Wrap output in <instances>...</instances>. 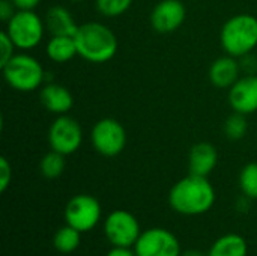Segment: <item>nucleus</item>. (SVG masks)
I'll use <instances>...</instances> for the list:
<instances>
[{"mask_svg":"<svg viewBox=\"0 0 257 256\" xmlns=\"http://www.w3.org/2000/svg\"><path fill=\"white\" fill-rule=\"evenodd\" d=\"M169 204L182 216H200L214 207L215 190L208 177L190 174L172 187Z\"/></svg>","mask_w":257,"mask_h":256,"instance_id":"f257e3e1","label":"nucleus"},{"mask_svg":"<svg viewBox=\"0 0 257 256\" xmlns=\"http://www.w3.org/2000/svg\"><path fill=\"white\" fill-rule=\"evenodd\" d=\"M74 39L78 56L90 63L99 65L110 62L119 48V41L114 32L99 21H86L78 24Z\"/></svg>","mask_w":257,"mask_h":256,"instance_id":"f03ea898","label":"nucleus"},{"mask_svg":"<svg viewBox=\"0 0 257 256\" xmlns=\"http://www.w3.org/2000/svg\"><path fill=\"white\" fill-rule=\"evenodd\" d=\"M220 44L224 54L241 59L257 47V18L251 14H236L221 27Z\"/></svg>","mask_w":257,"mask_h":256,"instance_id":"7ed1b4c3","label":"nucleus"},{"mask_svg":"<svg viewBox=\"0 0 257 256\" xmlns=\"http://www.w3.org/2000/svg\"><path fill=\"white\" fill-rule=\"evenodd\" d=\"M3 78L8 86L17 92H35L45 84L47 71L42 63L32 54L23 51L2 66Z\"/></svg>","mask_w":257,"mask_h":256,"instance_id":"20e7f679","label":"nucleus"},{"mask_svg":"<svg viewBox=\"0 0 257 256\" xmlns=\"http://www.w3.org/2000/svg\"><path fill=\"white\" fill-rule=\"evenodd\" d=\"M5 24V32L15 44L17 50L21 51H30L41 45L47 32L44 18L35 11L18 9Z\"/></svg>","mask_w":257,"mask_h":256,"instance_id":"39448f33","label":"nucleus"},{"mask_svg":"<svg viewBox=\"0 0 257 256\" xmlns=\"http://www.w3.org/2000/svg\"><path fill=\"white\" fill-rule=\"evenodd\" d=\"M92 148L105 158L117 157L126 146V130L114 118H102L96 121L90 130Z\"/></svg>","mask_w":257,"mask_h":256,"instance_id":"423d86ee","label":"nucleus"},{"mask_svg":"<svg viewBox=\"0 0 257 256\" xmlns=\"http://www.w3.org/2000/svg\"><path fill=\"white\" fill-rule=\"evenodd\" d=\"M48 145L53 151L62 155L75 154L83 143V128L80 122L68 115L56 116L48 128Z\"/></svg>","mask_w":257,"mask_h":256,"instance_id":"0eeeda50","label":"nucleus"},{"mask_svg":"<svg viewBox=\"0 0 257 256\" xmlns=\"http://www.w3.org/2000/svg\"><path fill=\"white\" fill-rule=\"evenodd\" d=\"M99 201L92 195H75L65 208V222L80 232L92 231L101 220Z\"/></svg>","mask_w":257,"mask_h":256,"instance_id":"6e6552de","label":"nucleus"},{"mask_svg":"<svg viewBox=\"0 0 257 256\" xmlns=\"http://www.w3.org/2000/svg\"><path fill=\"white\" fill-rule=\"evenodd\" d=\"M107 240L117 247H134L142 231L139 220L125 210H114L104 222Z\"/></svg>","mask_w":257,"mask_h":256,"instance_id":"1a4fd4ad","label":"nucleus"},{"mask_svg":"<svg viewBox=\"0 0 257 256\" xmlns=\"http://www.w3.org/2000/svg\"><path fill=\"white\" fill-rule=\"evenodd\" d=\"M137 256H181V243L175 234L163 228H151L140 234L134 244Z\"/></svg>","mask_w":257,"mask_h":256,"instance_id":"9d476101","label":"nucleus"},{"mask_svg":"<svg viewBox=\"0 0 257 256\" xmlns=\"http://www.w3.org/2000/svg\"><path fill=\"white\" fill-rule=\"evenodd\" d=\"M187 18V8L181 0H160L151 11V26L158 33L176 32Z\"/></svg>","mask_w":257,"mask_h":256,"instance_id":"9b49d317","label":"nucleus"},{"mask_svg":"<svg viewBox=\"0 0 257 256\" xmlns=\"http://www.w3.org/2000/svg\"><path fill=\"white\" fill-rule=\"evenodd\" d=\"M229 91V106L241 115L257 112V74H244Z\"/></svg>","mask_w":257,"mask_h":256,"instance_id":"f8f14e48","label":"nucleus"},{"mask_svg":"<svg viewBox=\"0 0 257 256\" xmlns=\"http://www.w3.org/2000/svg\"><path fill=\"white\" fill-rule=\"evenodd\" d=\"M39 101L45 110L56 116L68 115L74 107L72 92L56 81H48L39 89Z\"/></svg>","mask_w":257,"mask_h":256,"instance_id":"ddd939ff","label":"nucleus"},{"mask_svg":"<svg viewBox=\"0 0 257 256\" xmlns=\"http://www.w3.org/2000/svg\"><path fill=\"white\" fill-rule=\"evenodd\" d=\"M241 74L239 59L224 54L212 62L209 68V81L217 89H230L239 80Z\"/></svg>","mask_w":257,"mask_h":256,"instance_id":"4468645a","label":"nucleus"},{"mask_svg":"<svg viewBox=\"0 0 257 256\" xmlns=\"http://www.w3.org/2000/svg\"><path fill=\"white\" fill-rule=\"evenodd\" d=\"M218 163L217 148L209 142H199L188 152V170L193 175L208 177Z\"/></svg>","mask_w":257,"mask_h":256,"instance_id":"2eb2a0df","label":"nucleus"},{"mask_svg":"<svg viewBox=\"0 0 257 256\" xmlns=\"http://www.w3.org/2000/svg\"><path fill=\"white\" fill-rule=\"evenodd\" d=\"M44 21H45V27L50 36L53 35L74 36L78 29V24L75 18L72 17L71 11L62 5L50 6L44 15Z\"/></svg>","mask_w":257,"mask_h":256,"instance_id":"dca6fc26","label":"nucleus"},{"mask_svg":"<svg viewBox=\"0 0 257 256\" xmlns=\"http://www.w3.org/2000/svg\"><path fill=\"white\" fill-rule=\"evenodd\" d=\"M45 54L54 63H66L72 60L77 53V45L74 36L68 35H53L45 44Z\"/></svg>","mask_w":257,"mask_h":256,"instance_id":"f3484780","label":"nucleus"},{"mask_svg":"<svg viewBox=\"0 0 257 256\" xmlns=\"http://www.w3.org/2000/svg\"><path fill=\"white\" fill-rule=\"evenodd\" d=\"M247 243L238 234H226L214 241L208 256H247Z\"/></svg>","mask_w":257,"mask_h":256,"instance_id":"a211bd4d","label":"nucleus"},{"mask_svg":"<svg viewBox=\"0 0 257 256\" xmlns=\"http://www.w3.org/2000/svg\"><path fill=\"white\" fill-rule=\"evenodd\" d=\"M66 161H65V155H62L60 152L56 151H50L47 154L42 155L41 161H39V170L41 175L47 180H56L59 178L63 170H65Z\"/></svg>","mask_w":257,"mask_h":256,"instance_id":"6ab92c4d","label":"nucleus"},{"mask_svg":"<svg viewBox=\"0 0 257 256\" xmlns=\"http://www.w3.org/2000/svg\"><path fill=\"white\" fill-rule=\"evenodd\" d=\"M80 234H81L80 231L74 229L69 225L60 228L56 232L54 240H53L56 250H59L60 253H72L74 250H77V247L80 246V241H81Z\"/></svg>","mask_w":257,"mask_h":256,"instance_id":"aec40b11","label":"nucleus"},{"mask_svg":"<svg viewBox=\"0 0 257 256\" xmlns=\"http://www.w3.org/2000/svg\"><path fill=\"white\" fill-rule=\"evenodd\" d=\"M247 130H248V122H247L245 115L233 112L224 121L223 131H224V136L229 140H241V139H244L245 134H247Z\"/></svg>","mask_w":257,"mask_h":256,"instance_id":"412c9836","label":"nucleus"},{"mask_svg":"<svg viewBox=\"0 0 257 256\" xmlns=\"http://www.w3.org/2000/svg\"><path fill=\"white\" fill-rule=\"evenodd\" d=\"M239 187L244 196L251 201L257 199V163H248L239 174Z\"/></svg>","mask_w":257,"mask_h":256,"instance_id":"4be33fe9","label":"nucleus"},{"mask_svg":"<svg viewBox=\"0 0 257 256\" xmlns=\"http://www.w3.org/2000/svg\"><path fill=\"white\" fill-rule=\"evenodd\" d=\"M134 0H95L96 11L105 18H117L130 11Z\"/></svg>","mask_w":257,"mask_h":256,"instance_id":"5701e85b","label":"nucleus"},{"mask_svg":"<svg viewBox=\"0 0 257 256\" xmlns=\"http://www.w3.org/2000/svg\"><path fill=\"white\" fill-rule=\"evenodd\" d=\"M0 47H2V54H0V66H3L5 63H8L14 56H15V44L12 42V39L8 36V33L3 30L0 33Z\"/></svg>","mask_w":257,"mask_h":256,"instance_id":"b1692460","label":"nucleus"},{"mask_svg":"<svg viewBox=\"0 0 257 256\" xmlns=\"http://www.w3.org/2000/svg\"><path fill=\"white\" fill-rule=\"evenodd\" d=\"M12 181V166L6 157L0 158V192H6Z\"/></svg>","mask_w":257,"mask_h":256,"instance_id":"393cba45","label":"nucleus"},{"mask_svg":"<svg viewBox=\"0 0 257 256\" xmlns=\"http://www.w3.org/2000/svg\"><path fill=\"white\" fill-rule=\"evenodd\" d=\"M242 74H257V57L253 56V53L244 56L239 59Z\"/></svg>","mask_w":257,"mask_h":256,"instance_id":"a878e982","label":"nucleus"},{"mask_svg":"<svg viewBox=\"0 0 257 256\" xmlns=\"http://www.w3.org/2000/svg\"><path fill=\"white\" fill-rule=\"evenodd\" d=\"M17 11L18 9L15 8V5L11 0H0V18H2V21L8 23Z\"/></svg>","mask_w":257,"mask_h":256,"instance_id":"bb28decb","label":"nucleus"},{"mask_svg":"<svg viewBox=\"0 0 257 256\" xmlns=\"http://www.w3.org/2000/svg\"><path fill=\"white\" fill-rule=\"evenodd\" d=\"M17 9H23V11H35L42 0H11Z\"/></svg>","mask_w":257,"mask_h":256,"instance_id":"cd10ccee","label":"nucleus"},{"mask_svg":"<svg viewBox=\"0 0 257 256\" xmlns=\"http://www.w3.org/2000/svg\"><path fill=\"white\" fill-rule=\"evenodd\" d=\"M105 256H137L134 249L131 247H117V246H113V249L107 253Z\"/></svg>","mask_w":257,"mask_h":256,"instance_id":"c85d7f7f","label":"nucleus"},{"mask_svg":"<svg viewBox=\"0 0 257 256\" xmlns=\"http://www.w3.org/2000/svg\"><path fill=\"white\" fill-rule=\"evenodd\" d=\"M181 256H205V255H203L200 250H187V252H184Z\"/></svg>","mask_w":257,"mask_h":256,"instance_id":"c756f323","label":"nucleus"},{"mask_svg":"<svg viewBox=\"0 0 257 256\" xmlns=\"http://www.w3.org/2000/svg\"><path fill=\"white\" fill-rule=\"evenodd\" d=\"M68 2H72V3H81V2H86V0H68Z\"/></svg>","mask_w":257,"mask_h":256,"instance_id":"7c9ffc66","label":"nucleus"},{"mask_svg":"<svg viewBox=\"0 0 257 256\" xmlns=\"http://www.w3.org/2000/svg\"><path fill=\"white\" fill-rule=\"evenodd\" d=\"M190 2H200V0H190Z\"/></svg>","mask_w":257,"mask_h":256,"instance_id":"2f4dec72","label":"nucleus"}]
</instances>
